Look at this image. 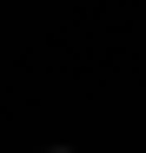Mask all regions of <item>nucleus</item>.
I'll use <instances>...</instances> for the list:
<instances>
[{
    "label": "nucleus",
    "mask_w": 146,
    "mask_h": 153,
    "mask_svg": "<svg viewBox=\"0 0 146 153\" xmlns=\"http://www.w3.org/2000/svg\"><path fill=\"white\" fill-rule=\"evenodd\" d=\"M53 153H73V146H53Z\"/></svg>",
    "instance_id": "obj_1"
}]
</instances>
